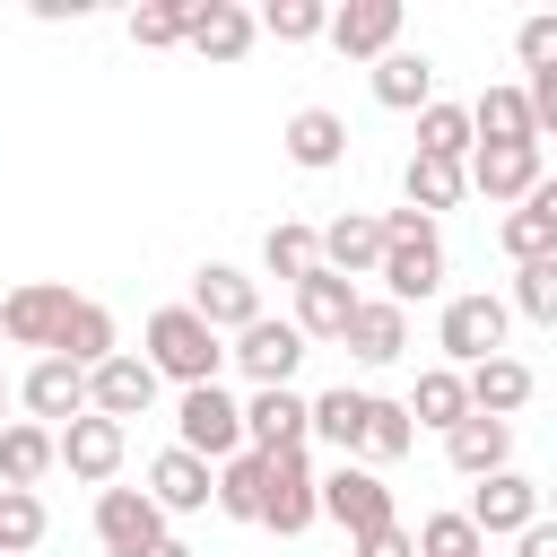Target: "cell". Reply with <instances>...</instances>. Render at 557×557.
<instances>
[{
	"mask_svg": "<svg viewBox=\"0 0 557 557\" xmlns=\"http://www.w3.org/2000/svg\"><path fill=\"white\" fill-rule=\"evenodd\" d=\"M444 461H453L461 479H487V470H513V426H505V418H461V426L444 435Z\"/></svg>",
	"mask_w": 557,
	"mask_h": 557,
	"instance_id": "cell-29",
	"label": "cell"
},
{
	"mask_svg": "<svg viewBox=\"0 0 557 557\" xmlns=\"http://www.w3.org/2000/svg\"><path fill=\"white\" fill-rule=\"evenodd\" d=\"M348 313H357V287H348L339 270H322V261H313V270L296 278V313H287V322H296V339H305V348H313V339H339V331H348Z\"/></svg>",
	"mask_w": 557,
	"mask_h": 557,
	"instance_id": "cell-18",
	"label": "cell"
},
{
	"mask_svg": "<svg viewBox=\"0 0 557 557\" xmlns=\"http://www.w3.org/2000/svg\"><path fill=\"white\" fill-rule=\"evenodd\" d=\"M183 26H191V0H139V9H131V44H139V52H174Z\"/></svg>",
	"mask_w": 557,
	"mask_h": 557,
	"instance_id": "cell-39",
	"label": "cell"
},
{
	"mask_svg": "<svg viewBox=\"0 0 557 557\" xmlns=\"http://www.w3.org/2000/svg\"><path fill=\"white\" fill-rule=\"evenodd\" d=\"M113 348H122V331H113V313H104L96 296H78V305H70V322H61V339H52V357H70V366L87 374V366H104Z\"/></svg>",
	"mask_w": 557,
	"mask_h": 557,
	"instance_id": "cell-30",
	"label": "cell"
},
{
	"mask_svg": "<svg viewBox=\"0 0 557 557\" xmlns=\"http://www.w3.org/2000/svg\"><path fill=\"white\" fill-rule=\"evenodd\" d=\"M374 226H383V261H374L383 305L409 313V305L444 296V235H435V218H418V209H383Z\"/></svg>",
	"mask_w": 557,
	"mask_h": 557,
	"instance_id": "cell-1",
	"label": "cell"
},
{
	"mask_svg": "<svg viewBox=\"0 0 557 557\" xmlns=\"http://www.w3.org/2000/svg\"><path fill=\"white\" fill-rule=\"evenodd\" d=\"M409 444H418L409 409H400V400H383V392H366V435H357V461H366V470H383V461H400Z\"/></svg>",
	"mask_w": 557,
	"mask_h": 557,
	"instance_id": "cell-33",
	"label": "cell"
},
{
	"mask_svg": "<svg viewBox=\"0 0 557 557\" xmlns=\"http://www.w3.org/2000/svg\"><path fill=\"white\" fill-rule=\"evenodd\" d=\"M270 44H322V26H331V9L322 0H270L261 17H252Z\"/></svg>",
	"mask_w": 557,
	"mask_h": 557,
	"instance_id": "cell-40",
	"label": "cell"
},
{
	"mask_svg": "<svg viewBox=\"0 0 557 557\" xmlns=\"http://www.w3.org/2000/svg\"><path fill=\"white\" fill-rule=\"evenodd\" d=\"M322 522V505H313V453L296 444V453H261V531H278V540H305Z\"/></svg>",
	"mask_w": 557,
	"mask_h": 557,
	"instance_id": "cell-5",
	"label": "cell"
},
{
	"mask_svg": "<svg viewBox=\"0 0 557 557\" xmlns=\"http://www.w3.org/2000/svg\"><path fill=\"white\" fill-rule=\"evenodd\" d=\"M505 331H513V313H505V296H487V287H461V296H444V313H435V348H444L453 374H470L479 357H505Z\"/></svg>",
	"mask_w": 557,
	"mask_h": 557,
	"instance_id": "cell-3",
	"label": "cell"
},
{
	"mask_svg": "<svg viewBox=\"0 0 557 557\" xmlns=\"http://www.w3.org/2000/svg\"><path fill=\"white\" fill-rule=\"evenodd\" d=\"M461 113H470V148H540L522 87H487V96H479V104H461Z\"/></svg>",
	"mask_w": 557,
	"mask_h": 557,
	"instance_id": "cell-27",
	"label": "cell"
},
{
	"mask_svg": "<svg viewBox=\"0 0 557 557\" xmlns=\"http://www.w3.org/2000/svg\"><path fill=\"white\" fill-rule=\"evenodd\" d=\"M183 44L200 52V61H244L252 44H261V26H252V9L244 0H191V26H183Z\"/></svg>",
	"mask_w": 557,
	"mask_h": 557,
	"instance_id": "cell-16",
	"label": "cell"
},
{
	"mask_svg": "<svg viewBox=\"0 0 557 557\" xmlns=\"http://www.w3.org/2000/svg\"><path fill=\"white\" fill-rule=\"evenodd\" d=\"M174 444L218 470L226 453H244V400H235L226 383H191V392L174 400Z\"/></svg>",
	"mask_w": 557,
	"mask_h": 557,
	"instance_id": "cell-4",
	"label": "cell"
},
{
	"mask_svg": "<svg viewBox=\"0 0 557 557\" xmlns=\"http://www.w3.org/2000/svg\"><path fill=\"white\" fill-rule=\"evenodd\" d=\"M479 557H487V548H479Z\"/></svg>",
	"mask_w": 557,
	"mask_h": 557,
	"instance_id": "cell-48",
	"label": "cell"
},
{
	"mask_svg": "<svg viewBox=\"0 0 557 557\" xmlns=\"http://www.w3.org/2000/svg\"><path fill=\"white\" fill-rule=\"evenodd\" d=\"M139 557H191V548H183V540L165 531V540H157V548H139Z\"/></svg>",
	"mask_w": 557,
	"mask_h": 557,
	"instance_id": "cell-46",
	"label": "cell"
},
{
	"mask_svg": "<svg viewBox=\"0 0 557 557\" xmlns=\"http://www.w3.org/2000/svg\"><path fill=\"white\" fill-rule=\"evenodd\" d=\"M122 453H131V426H113V418H96V409H78L70 426H52V470H70V479H87V487H113Z\"/></svg>",
	"mask_w": 557,
	"mask_h": 557,
	"instance_id": "cell-7",
	"label": "cell"
},
{
	"mask_svg": "<svg viewBox=\"0 0 557 557\" xmlns=\"http://www.w3.org/2000/svg\"><path fill=\"white\" fill-rule=\"evenodd\" d=\"M296 444H313V435H305V392H296V383L252 392V400H244V453H296Z\"/></svg>",
	"mask_w": 557,
	"mask_h": 557,
	"instance_id": "cell-21",
	"label": "cell"
},
{
	"mask_svg": "<svg viewBox=\"0 0 557 557\" xmlns=\"http://www.w3.org/2000/svg\"><path fill=\"white\" fill-rule=\"evenodd\" d=\"M218 339H235L244 322H261V278L252 270H235V261H200L191 270V296H183Z\"/></svg>",
	"mask_w": 557,
	"mask_h": 557,
	"instance_id": "cell-8",
	"label": "cell"
},
{
	"mask_svg": "<svg viewBox=\"0 0 557 557\" xmlns=\"http://www.w3.org/2000/svg\"><path fill=\"white\" fill-rule=\"evenodd\" d=\"M139 496H148L165 522H174V513H209V461H191L183 444H165V453L148 461V487H139Z\"/></svg>",
	"mask_w": 557,
	"mask_h": 557,
	"instance_id": "cell-23",
	"label": "cell"
},
{
	"mask_svg": "<svg viewBox=\"0 0 557 557\" xmlns=\"http://www.w3.org/2000/svg\"><path fill=\"white\" fill-rule=\"evenodd\" d=\"M531 392H540V374H531L522 357H479V366L461 374L470 418H505V426H513V409H531Z\"/></svg>",
	"mask_w": 557,
	"mask_h": 557,
	"instance_id": "cell-19",
	"label": "cell"
},
{
	"mask_svg": "<svg viewBox=\"0 0 557 557\" xmlns=\"http://www.w3.org/2000/svg\"><path fill=\"white\" fill-rule=\"evenodd\" d=\"M96 540H104V557H139L165 540V513L139 487H96Z\"/></svg>",
	"mask_w": 557,
	"mask_h": 557,
	"instance_id": "cell-15",
	"label": "cell"
},
{
	"mask_svg": "<svg viewBox=\"0 0 557 557\" xmlns=\"http://www.w3.org/2000/svg\"><path fill=\"white\" fill-rule=\"evenodd\" d=\"M209 505H218L226 522H261V453H226V461L209 470Z\"/></svg>",
	"mask_w": 557,
	"mask_h": 557,
	"instance_id": "cell-34",
	"label": "cell"
},
{
	"mask_svg": "<svg viewBox=\"0 0 557 557\" xmlns=\"http://www.w3.org/2000/svg\"><path fill=\"white\" fill-rule=\"evenodd\" d=\"M505 313H522V322H557V261H522Z\"/></svg>",
	"mask_w": 557,
	"mask_h": 557,
	"instance_id": "cell-41",
	"label": "cell"
},
{
	"mask_svg": "<svg viewBox=\"0 0 557 557\" xmlns=\"http://www.w3.org/2000/svg\"><path fill=\"white\" fill-rule=\"evenodd\" d=\"M339 348H348L357 366H400V357H409V313H400V305H383V296H357V313H348Z\"/></svg>",
	"mask_w": 557,
	"mask_h": 557,
	"instance_id": "cell-20",
	"label": "cell"
},
{
	"mask_svg": "<svg viewBox=\"0 0 557 557\" xmlns=\"http://www.w3.org/2000/svg\"><path fill=\"white\" fill-rule=\"evenodd\" d=\"M418 157H444V165H461L470 157V113L461 104H418Z\"/></svg>",
	"mask_w": 557,
	"mask_h": 557,
	"instance_id": "cell-36",
	"label": "cell"
},
{
	"mask_svg": "<svg viewBox=\"0 0 557 557\" xmlns=\"http://www.w3.org/2000/svg\"><path fill=\"white\" fill-rule=\"evenodd\" d=\"M9 400H17V392H9V366H0V426H9Z\"/></svg>",
	"mask_w": 557,
	"mask_h": 557,
	"instance_id": "cell-47",
	"label": "cell"
},
{
	"mask_svg": "<svg viewBox=\"0 0 557 557\" xmlns=\"http://www.w3.org/2000/svg\"><path fill=\"white\" fill-rule=\"evenodd\" d=\"M513 557H557V522H548V513L522 522V531H513Z\"/></svg>",
	"mask_w": 557,
	"mask_h": 557,
	"instance_id": "cell-45",
	"label": "cell"
},
{
	"mask_svg": "<svg viewBox=\"0 0 557 557\" xmlns=\"http://www.w3.org/2000/svg\"><path fill=\"white\" fill-rule=\"evenodd\" d=\"M496 244L513 252V270L522 261H557V183H540L531 200H513L505 226H496Z\"/></svg>",
	"mask_w": 557,
	"mask_h": 557,
	"instance_id": "cell-25",
	"label": "cell"
},
{
	"mask_svg": "<svg viewBox=\"0 0 557 557\" xmlns=\"http://www.w3.org/2000/svg\"><path fill=\"white\" fill-rule=\"evenodd\" d=\"M461 522H470L479 540H513L522 522H540V479H522V470H487V479H470Z\"/></svg>",
	"mask_w": 557,
	"mask_h": 557,
	"instance_id": "cell-10",
	"label": "cell"
},
{
	"mask_svg": "<svg viewBox=\"0 0 557 557\" xmlns=\"http://www.w3.org/2000/svg\"><path fill=\"white\" fill-rule=\"evenodd\" d=\"M322 44L348 52V61H383V52L400 44V0H348V9H331Z\"/></svg>",
	"mask_w": 557,
	"mask_h": 557,
	"instance_id": "cell-17",
	"label": "cell"
},
{
	"mask_svg": "<svg viewBox=\"0 0 557 557\" xmlns=\"http://www.w3.org/2000/svg\"><path fill=\"white\" fill-rule=\"evenodd\" d=\"M305 435H322L339 461H357V435H366V392H357V383L313 392V400H305Z\"/></svg>",
	"mask_w": 557,
	"mask_h": 557,
	"instance_id": "cell-28",
	"label": "cell"
},
{
	"mask_svg": "<svg viewBox=\"0 0 557 557\" xmlns=\"http://www.w3.org/2000/svg\"><path fill=\"white\" fill-rule=\"evenodd\" d=\"M44 531H52L44 496H35V487H0V557H26Z\"/></svg>",
	"mask_w": 557,
	"mask_h": 557,
	"instance_id": "cell-37",
	"label": "cell"
},
{
	"mask_svg": "<svg viewBox=\"0 0 557 557\" xmlns=\"http://www.w3.org/2000/svg\"><path fill=\"white\" fill-rule=\"evenodd\" d=\"M278 148H287V165H305V174H331V165L348 157V122H339L331 104H305V113H287Z\"/></svg>",
	"mask_w": 557,
	"mask_h": 557,
	"instance_id": "cell-24",
	"label": "cell"
},
{
	"mask_svg": "<svg viewBox=\"0 0 557 557\" xmlns=\"http://www.w3.org/2000/svg\"><path fill=\"white\" fill-rule=\"evenodd\" d=\"M313 505H322V522H339L348 540H366V531L400 522V513H392V487H383V470H366V461H339V470H322V479H313Z\"/></svg>",
	"mask_w": 557,
	"mask_h": 557,
	"instance_id": "cell-6",
	"label": "cell"
},
{
	"mask_svg": "<svg viewBox=\"0 0 557 557\" xmlns=\"http://www.w3.org/2000/svg\"><path fill=\"white\" fill-rule=\"evenodd\" d=\"M409 548H418V557H479L487 540H479V531H470L461 513H426V522L409 531Z\"/></svg>",
	"mask_w": 557,
	"mask_h": 557,
	"instance_id": "cell-42",
	"label": "cell"
},
{
	"mask_svg": "<svg viewBox=\"0 0 557 557\" xmlns=\"http://www.w3.org/2000/svg\"><path fill=\"white\" fill-rule=\"evenodd\" d=\"M313 252H322V270H339V278L357 287V278H374V261H383V226H374L366 209H339V218L313 235Z\"/></svg>",
	"mask_w": 557,
	"mask_h": 557,
	"instance_id": "cell-22",
	"label": "cell"
},
{
	"mask_svg": "<svg viewBox=\"0 0 557 557\" xmlns=\"http://www.w3.org/2000/svg\"><path fill=\"white\" fill-rule=\"evenodd\" d=\"M400 409H409V426H435V435H453V426L470 418V400H461V374H453V366H426V374H418V392H409Z\"/></svg>",
	"mask_w": 557,
	"mask_h": 557,
	"instance_id": "cell-32",
	"label": "cell"
},
{
	"mask_svg": "<svg viewBox=\"0 0 557 557\" xmlns=\"http://www.w3.org/2000/svg\"><path fill=\"white\" fill-rule=\"evenodd\" d=\"M157 392H165V383L148 374V357H139V348H113L104 366H87V409H96V418H113V426L148 418V409H157Z\"/></svg>",
	"mask_w": 557,
	"mask_h": 557,
	"instance_id": "cell-9",
	"label": "cell"
},
{
	"mask_svg": "<svg viewBox=\"0 0 557 557\" xmlns=\"http://www.w3.org/2000/svg\"><path fill=\"white\" fill-rule=\"evenodd\" d=\"M313 261H322V252H313V226H296V218H278V226L261 235V270H270V278H287V287H296V278H305Z\"/></svg>",
	"mask_w": 557,
	"mask_h": 557,
	"instance_id": "cell-38",
	"label": "cell"
},
{
	"mask_svg": "<svg viewBox=\"0 0 557 557\" xmlns=\"http://www.w3.org/2000/svg\"><path fill=\"white\" fill-rule=\"evenodd\" d=\"M139 357H148V374H157V383H174V392H191V383H218V374H226V339H218L191 305H157V313H148V331H139Z\"/></svg>",
	"mask_w": 557,
	"mask_h": 557,
	"instance_id": "cell-2",
	"label": "cell"
},
{
	"mask_svg": "<svg viewBox=\"0 0 557 557\" xmlns=\"http://www.w3.org/2000/svg\"><path fill=\"white\" fill-rule=\"evenodd\" d=\"M461 183L487 191V200H531L548 183V148H470L461 157Z\"/></svg>",
	"mask_w": 557,
	"mask_h": 557,
	"instance_id": "cell-13",
	"label": "cell"
},
{
	"mask_svg": "<svg viewBox=\"0 0 557 557\" xmlns=\"http://www.w3.org/2000/svg\"><path fill=\"white\" fill-rule=\"evenodd\" d=\"M513 52H522V70H548V61H557V17H522Z\"/></svg>",
	"mask_w": 557,
	"mask_h": 557,
	"instance_id": "cell-43",
	"label": "cell"
},
{
	"mask_svg": "<svg viewBox=\"0 0 557 557\" xmlns=\"http://www.w3.org/2000/svg\"><path fill=\"white\" fill-rule=\"evenodd\" d=\"M348 548H357V557H418L400 522H383V531H366V540H348Z\"/></svg>",
	"mask_w": 557,
	"mask_h": 557,
	"instance_id": "cell-44",
	"label": "cell"
},
{
	"mask_svg": "<svg viewBox=\"0 0 557 557\" xmlns=\"http://www.w3.org/2000/svg\"><path fill=\"white\" fill-rule=\"evenodd\" d=\"M461 165H444V157H409L400 165V209H418V218H435V209H461Z\"/></svg>",
	"mask_w": 557,
	"mask_h": 557,
	"instance_id": "cell-31",
	"label": "cell"
},
{
	"mask_svg": "<svg viewBox=\"0 0 557 557\" xmlns=\"http://www.w3.org/2000/svg\"><path fill=\"white\" fill-rule=\"evenodd\" d=\"M44 470H52V426L9 418V426H0V487H35Z\"/></svg>",
	"mask_w": 557,
	"mask_h": 557,
	"instance_id": "cell-35",
	"label": "cell"
},
{
	"mask_svg": "<svg viewBox=\"0 0 557 557\" xmlns=\"http://www.w3.org/2000/svg\"><path fill=\"white\" fill-rule=\"evenodd\" d=\"M70 287L61 278H26V287H9V305H0V339L9 348H44L52 357V339H61V322H70Z\"/></svg>",
	"mask_w": 557,
	"mask_h": 557,
	"instance_id": "cell-11",
	"label": "cell"
},
{
	"mask_svg": "<svg viewBox=\"0 0 557 557\" xmlns=\"http://www.w3.org/2000/svg\"><path fill=\"white\" fill-rule=\"evenodd\" d=\"M9 392L26 400V418H35V426H70V418L87 409V374H78L70 357H35V366H26Z\"/></svg>",
	"mask_w": 557,
	"mask_h": 557,
	"instance_id": "cell-14",
	"label": "cell"
},
{
	"mask_svg": "<svg viewBox=\"0 0 557 557\" xmlns=\"http://www.w3.org/2000/svg\"><path fill=\"white\" fill-rule=\"evenodd\" d=\"M366 78H374V104H383V113H418V104H435V61L409 52V44H392Z\"/></svg>",
	"mask_w": 557,
	"mask_h": 557,
	"instance_id": "cell-26",
	"label": "cell"
},
{
	"mask_svg": "<svg viewBox=\"0 0 557 557\" xmlns=\"http://www.w3.org/2000/svg\"><path fill=\"white\" fill-rule=\"evenodd\" d=\"M226 366H244L252 374V392H278V383H296V366H305V339H296V322H244L235 331V348H226Z\"/></svg>",
	"mask_w": 557,
	"mask_h": 557,
	"instance_id": "cell-12",
	"label": "cell"
}]
</instances>
